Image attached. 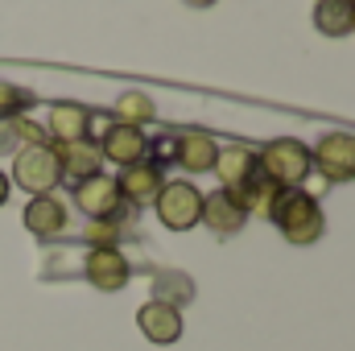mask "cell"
Masks as SVG:
<instances>
[{"mask_svg": "<svg viewBox=\"0 0 355 351\" xmlns=\"http://www.w3.org/2000/svg\"><path fill=\"white\" fill-rule=\"evenodd\" d=\"M265 219L293 244V248H310V244H318L322 232H327V215H322L318 198H314L306 186L277 190V198L268 203Z\"/></svg>", "mask_w": 355, "mask_h": 351, "instance_id": "1", "label": "cell"}, {"mask_svg": "<svg viewBox=\"0 0 355 351\" xmlns=\"http://www.w3.org/2000/svg\"><path fill=\"white\" fill-rule=\"evenodd\" d=\"M257 162H261L265 178L277 190H293V186H302L306 178L314 174L310 145H302L297 137H277V141H268L265 149L257 153Z\"/></svg>", "mask_w": 355, "mask_h": 351, "instance_id": "2", "label": "cell"}, {"mask_svg": "<svg viewBox=\"0 0 355 351\" xmlns=\"http://www.w3.org/2000/svg\"><path fill=\"white\" fill-rule=\"evenodd\" d=\"M153 211H157L162 228H170V232H190V228H198V219H202V190H198L194 182H186V178H166V186H162L157 198H153Z\"/></svg>", "mask_w": 355, "mask_h": 351, "instance_id": "3", "label": "cell"}, {"mask_svg": "<svg viewBox=\"0 0 355 351\" xmlns=\"http://www.w3.org/2000/svg\"><path fill=\"white\" fill-rule=\"evenodd\" d=\"M12 186H21L25 194H54V186L62 182V162L54 153V145H33V149H21L12 157Z\"/></svg>", "mask_w": 355, "mask_h": 351, "instance_id": "4", "label": "cell"}, {"mask_svg": "<svg viewBox=\"0 0 355 351\" xmlns=\"http://www.w3.org/2000/svg\"><path fill=\"white\" fill-rule=\"evenodd\" d=\"M314 170L327 182H355V137L352 132H322L310 149Z\"/></svg>", "mask_w": 355, "mask_h": 351, "instance_id": "5", "label": "cell"}, {"mask_svg": "<svg viewBox=\"0 0 355 351\" xmlns=\"http://www.w3.org/2000/svg\"><path fill=\"white\" fill-rule=\"evenodd\" d=\"M71 198H75V207L87 215L91 223L95 219H112L116 223V215H120V207H124V198H120V190H116V178L107 174H95L87 182H79L75 190H71Z\"/></svg>", "mask_w": 355, "mask_h": 351, "instance_id": "6", "label": "cell"}, {"mask_svg": "<svg viewBox=\"0 0 355 351\" xmlns=\"http://www.w3.org/2000/svg\"><path fill=\"white\" fill-rule=\"evenodd\" d=\"M162 186H166V170H162L157 162H149V157H141V162H132V166H124V170L116 174V190H120V198H124L128 207L153 203Z\"/></svg>", "mask_w": 355, "mask_h": 351, "instance_id": "7", "label": "cell"}, {"mask_svg": "<svg viewBox=\"0 0 355 351\" xmlns=\"http://www.w3.org/2000/svg\"><path fill=\"white\" fill-rule=\"evenodd\" d=\"M83 277L99 293H120L128 285V277H132V264L120 248H91L87 261H83Z\"/></svg>", "mask_w": 355, "mask_h": 351, "instance_id": "8", "label": "cell"}, {"mask_svg": "<svg viewBox=\"0 0 355 351\" xmlns=\"http://www.w3.org/2000/svg\"><path fill=\"white\" fill-rule=\"evenodd\" d=\"M58 162H62V182L75 190L79 182L103 174V153L95 145V137H79V141H67V145H54Z\"/></svg>", "mask_w": 355, "mask_h": 351, "instance_id": "9", "label": "cell"}, {"mask_svg": "<svg viewBox=\"0 0 355 351\" xmlns=\"http://www.w3.org/2000/svg\"><path fill=\"white\" fill-rule=\"evenodd\" d=\"M95 145H99V153H103V162H112V166H132V162H141L145 157V149H149V137L141 132V128H128V124H112L107 120V128L95 137Z\"/></svg>", "mask_w": 355, "mask_h": 351, "instance_id": "10", "label": "cell"}, {"mask_svg": "<svg viewBox=\"0 0 355 351\" xmlns=\"http://www.w3.org/2000/svg\"><path fill=\"white\" fill-rule=\"evenodd\" d=\"M137 327H141V335L149 339V343H157V348H170L182 339V310L170 306V302H145L141 310H137Z\"/></svg>", "mask_w": 355, "mask_h": 351, "instance_id": "11", "label": "cell"}, {"mask_svg": "<svg viewBox=\"0 0 355 351\" xmlns=\"http://www.w3.org/2000/svg\"><path fill=\"white\" fill-rule=\"evenodd\" d=\"M25 232H33L37 240H58L67 232V203L54 198V194H37L25 203V215H21Z\"/></svg>", "mask_w": 355, "mask_h": 351, "instance_id": "12", "label": "cell"}, {"mask_svg": "<svg viewBox=\"0 0 355 351\" xmlns=\"http://www.w3.org/2000/svg\"><path fill=\"white\" fill-rule=\"evenodd\" d=\"M198 223H207V232H215V236H236V232H244L248 211L227 190H211V194H202V219Z\"/></svg>", "mask_w": 355, "mask_h": 351, "instance_id": "13", "label": "cell"}, {"mask_svg": "<svg viewBox=\"0 0 355 351\" xmlns=\"http://www.w3.org/2000/svg\"><path fill=\"white\" fill-rule=\"evenodd\" d=\"M178 141V166L182 170H190V174H207V170H215V157H219V145H215V137L211 132H202V128H186V132H174Z\"/></svg>", "mask_w": 355, "mask_h": 351, "instance_id": "14", "label": "cell"}, {"mask_svg": "<svg viewBox=\"0 0 355 351\" xmlns=\"http://www.w3.org/2000/svg\"><path fill=\"white\" fill-rule=\"evenodd\" d=\"M91 120H95V112L83 108V103H71V99H62V103H54L50 108V145H67V141H79V137H91Z\"/></svg>", "mask_w": 355, "mask_h": 351, "instance_id": "15", "label": "cell"}, {"mask_svg": "<svg viewBox=\"0 0 355 351\" xmlns=\"http://www.w3.org/2000/svg\"><path fill=\"white\" fill-rule=\"evenodd\" d=\"M261 170L257 153L244 149V145H219V157H215V174H219V190H236L240 182Z\"/></svg>", "mask_w": 355, "mask_h": 351, "instance_id": "16", "label": "cell"}, {"mask_svg": "<svg viewBox=\"0 0 355 351\" xmlns=\"http://www.w3.org/2000/svg\"><path fill=\"white\" fill-rule=\"evenodd\" d=\"M157 116V103L145 95V91H124L116 103H112V124H128V128H145L149 120Z\"/></svg>", "mask_w": 355, "mask_h": 351, "instance_id": "17", "label": "cell"}, {"mask_svg": "<svg viewBox=\"0 0 355 351\" xmlns=\"http://www.w3.org/2000/svg\"><path fill=\"white\" fill-rule=\"evenodd\" d=\"M314 25L322 37H343L352 33V4L347 0H318L314 4Z\"/></svg>", "mask_w": 355, "mask_h": 351, "instance_id": "18", "label": "cell"}, {"mask_svg": "<svg viewBox=\"0 0 355 351\" xmlns=\"http://www.w3.org/2000/svg\"><path fill=\"white\" fill-rule=\"evenodd\" d=\"M37 103H42V99L29 87H17V83H4V79H0V120H17V116L33 112Z\"/></svg>", "mask_w": 355, "mask_h": 351, "instance_id": "19", "label": "cell"}, {"mask_svg": "<svg viewBox=\"0 0 355 351\" xmlns=\"http://www.w3.org/2000/svg\"><path fill=\"white\" fill-rule=\"evenodd\" d=\"M83 240H87L91 248H120V240H124V228H116L112 219H95L87 232H83Z\"/></svg>", "mask_w": 355, "mask_h": 351, "instance_id": "20", "label": "cell"}, {"mask_svg": "<svg viewBox=\"0 0 355 351\" xmlns=\"http://www.w3.org/2000/svg\"><path fill=\"white\" fill-rule=\"evenodd\" d=\"M12 132H17V141H21V149H33V145H50V137H46V128H42V124H33L29 116H17V120H12Z\"/></svg>", "mask_w": 355, "mask_h": 351, "instance_id": "21", "label": "cell"}, {"mask_svg": "<svg viewBox=\"0 0 355 351\" xmlns=\"http://www.w3.org/2000/svg\"><path fill=\"white\" fill-rule=\"evenodd\" d=\"M4 153H21V141L12 132V120H0V157Z\"/></svg>", "mask_w": 355, "mask_h": 351, "instance_id": "22", "label": "cell"}, {"mask_svg": "<svg viewBox=\"0 0 355 351\" xmlns=\"http://www.w3.org/2000/svg\"><path fill=\"white\" fill-rule=\"evenodd\" d=\"M8 190H12V182H8V174H4V170H0V207L8 203Z\"/></svg>", "mask_w": 355, "mask_h": 351, "instance_id": "23", "label": "cell"}, {"mask_svg": "<svg viewBox=\"0 0 355 351\" xmlns=\"http://www.w3.org/2000/svg\"><path fill=\"white\" fill-rule=\"evenodd\" d=\"M190 8H211V4H219V0H186Z\"/></svg>", "mask_w": 355, "mask_h": 351, "instance_id": "24", "label": "cell"}, {"mask_svg": "<svg viewBox=\"0 0 355 351\" xmlns=\"http://www.w3.org/2000/svg\"><path fill=\"white\" fill-rule=\"evenodd\" d=\"M352 29H355V4H352Z\"/></svg>", "mask_w": 355, "mask_h": 351, "instance_id": "25", "label": "cell"}, {"mask_svg": "<svg viewBox=\"0 0 355 351\" xmlns=\"http://www.w3.org/2000/svg\"><path fill=\"white\" fill-rule=\"evenodd\" d=\"M347 4H355V0H347Z\"/></svg>", "mask_w": 355, "mask_h": 351, "instance_id": "26", "label": "cell"}]
</instances>
